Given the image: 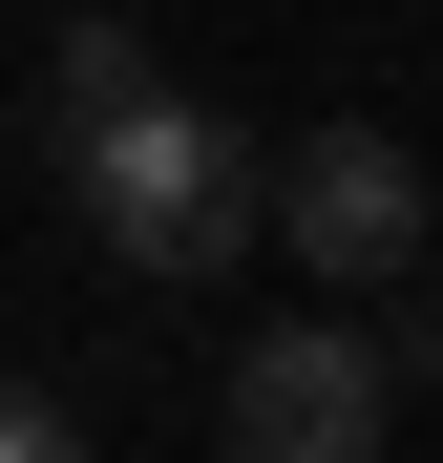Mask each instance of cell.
Returning <instances> with one entry per match:
<instances>
[{
	"label": "cell",
	"instance_id": "obj_4",
	"mask_svg": "<svg viewBox=\"0 0 443 463\" xmlns=\"http://www.w3.org/2000/svg\"><path fill=\"white\" fill-rule=\"evenodd\" d=\"M148 85H169V63H148V22H63V43H43V147L106 127V106H148Z\"/></svg>",
	"mask_w": 443,
	"mask_h": 463
},
{
	"label": "cell",
	"instance_id": "obj_1",
	"mask_svg": "<svg viewBox=\"0 0 443 463\" xmlns=\"http://www.w3.org/2000/svg\"><path fill=\"white\" fill-rule=\"evenodd\" d=\"M63 190H85V232L127 274H233L254 232H274V147L233 106H190V85H148L106 127H63Z\"/></svg>",
	"mask_w": 443,
	"mask_h": 463
},
{
	"label": "cell",
	"instance_id": "obj_5",
	"mask_svg": "<svg viewBox=\"0 0 443 463\" xmlns=\"http://www.w3.org/2000/svg\"><path fill=\"white\" fill-rule=\"evenodd\" d=\"M0 463H85V401H43V379H0Z\"/></svg>",
	"mask_w": 443,
	"mask_h": 463
},
{
	"label": "cell",
	"instance_id": "obj_2",
	"mask_svg": "<svg viewBox=\"0 0 443 463\" xmlns=\"http://www.w3.org/2000/svg\"><path fill=\"white\" fill-rule=\"evenodd\" d=\"M380 421H401L380 317H274L233 379H211V442L233 463H380Z\"/></svg>",
	"mask_w": 443,
	"mask_h": 463
},
{
	"label": "cell",
	"instance_id": "obj_3",
	"mask_svg": "<svg viewBox=\"0 0 443 463\" xmlns=\"http://www.w3.org/2000/svg\"><path fill=\"white\" fill-rule=\"evenodd\" d=\"M274 232H295L338 295L422 274V147H401V127H317V147H274Z\"/></svg>",
	"mask_w": 443,
	"mask_h": 463
}]
</instances>
